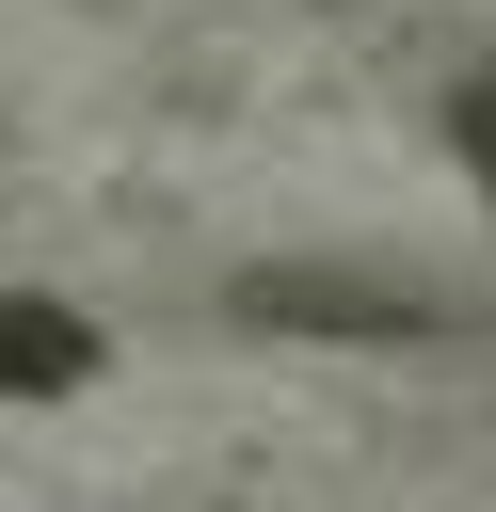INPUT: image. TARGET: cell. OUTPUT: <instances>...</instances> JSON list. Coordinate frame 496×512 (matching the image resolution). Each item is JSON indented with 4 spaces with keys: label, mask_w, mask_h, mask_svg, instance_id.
Here are the masks:
<instances>
[{
    "label": "cell",
    "mask_w": 496,
    "mask_h": 512,
    "mask_svg": "<svg viewBox=\"0 0 496 512\" xmlns=\"http://www.w3.org/2000/svg\"><path fill=\"white\" fill-rule=\"evenodd\" d=\"M64 384H96V320L48 288H0V400H64Z\"/></svg>",
    "instance_id": "obj_2"
},
{
    "label": "cell",
    "mask_w": 496,
    "mask_h": 512,
    "mask_svg": "<svg viewBox=\"0 0 496 512\" xmlns=\"http://www.w3.org/2000/svg\"><path fill=\"white\" fill-rule=\"evenodd\" d=\"M224 320H256V336H368V352H400V336H464L480 304H448V288H416V272L272 256V272H240V288H224Z\"/></svg>",
    "instance_id": "obj_1"
},
{
    "label": "cell",
    "mask_w": 496,
    "mask_h": 512,
    "mask_svg": "<svg viewBox=\"0 0 496 512\" xmlns=\"http://www.w3.org/2000/svg\"><path fill=\"white\" fill-rule=\"evenodd\" d=\"M448 160L480 176V208H496V64H464L448 80Z\"/></svg>",
    "instance_id": "obj_3"
}]
</instances>
